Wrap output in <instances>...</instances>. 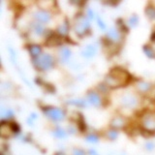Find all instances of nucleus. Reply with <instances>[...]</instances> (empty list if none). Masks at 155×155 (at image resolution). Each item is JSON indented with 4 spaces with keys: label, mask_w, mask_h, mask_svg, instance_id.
I'll return each instance as SVG.
<instances>
[{
    "label": "nucleus",
    "mask_w": 155,
    "mask_h": 155,
    "mask_svg": "<svg viewBox=\"0 0 155 155\" xmlns=\"http://www.w3.org/2000/svg\"><path fill=\"white\" fill-rule=\"evenodd\" d=\"M130 79L131 76L126 70L120 69V68H114L110 71L106 81L109 86L117 87L126 84L130 81Z\"/></svg>",
    "instance_id": "f257e3e1"
},
{
    "label": "nucleus",
    "mask_w": 155,
    "mask_h": 155,
    "mask_svg": "<svg viewBox=\"0 0 155 155\" xmlns=\"http://www.w3.org/2000/svg\"><path fill=\"white\" fill-rule=\"evenodd\" d=\"M33 63L37 69L41 71H46L53 65V58L48 53H43L40 56L34 58Z\"/></svg>",
    "instance_id": "f03ea898"
},
{
    "label": "nucleus",
    "mask_w": 155,
    "mask_h": 155,
    "mask_svg": "<svg viewBox=\"0 0 155 155\" xmlns=\"http://www.w3.org/2000/svg\"><path fill=\"white\" fill-rule=\"evenodd\" d=\"M90 27V24L87 18L85 16H80L76 19V23H75V31L78 35L82 36L88 31V29Z\"/></svg>",
    "instance_id": "7ed1b4c3"
},
{
    "label": "nucleus",
    "mask_w": 155,
    "mask_h": 155,
    "mask_svg": "<svg viewBox=\"0 0 155 155\" xmlns=\"http://www.w3.org/2000/svg\"><path fill=\"white\" fill-rule=\"evenodd\" d=\"M44 113L48 117L54 121H61L65 117L64 110H62L59 108H54V107H47L44 109Z\"/></svg>",
    "instance_id": "20e7f679"
},
{
    "label": "nucleus",
    "mask_w": 155,
    "mask_h": 155,
    "mask_svg": "<svg viewBox=\"0 0 155 155\" xmlns=\"http://www.w3.org/2000/svg\"><path fill=\"white\" fill-rule=\"evenodd\" d=\"M142 128L143 131L149 134L155 133V116L154 115H147L142 120Z\"/></svg>",
    "instance_id": "39448f33"
},
{
    "label": "nucleus",
    "mask_w": 155,
    "mask_h": 155,
    "mask_svg": "<svg viewBox=\"0 0 155 155\" xmlns=\"http://www.w3.org/2000/svg\"><path fill=\"white\" fill-rule=\"evenodd\" d=\"M138 103H139L138 98L132 94H126L121 97V99H120V104L123 107H125V108H128V109L136 108Z\"/></svg>",
    "instance_id": "423d86ee"
},
{
    "label": "nucleus",
    "mask_w": 155,
    "mask_h": 155,
    "mask_svg": "<svg viewBox=\"0 0 155 155\" xmlns=\"http://www.w3.org/2000/svg\"><path fill=\"white\" fill-rule=\"evenodd\" d=\"M34 18H35L38 22H48L51 19V14L47 12V11H44V10H39V11L35 12L34 14Z\"/></svg>",
    "instance_id": "0eeeda50"
},
{
    "label": "nucleus",
    "mask_w": 155,
    "mask_h": 155,
    "mask_svg": "<svg viewBox=\"0 0 155 155\" xmlns=\"http://www.w3.org/2000/svg\"><path fill=\"white\" fill-rule=\"evenodd\" d=\"M87 101L89 102L91 105H93L95 107H99L101 105V98L98 95V93H96L94 91H90L87 94Z\"/></svg>",
    "instance_id": "6e6552de"
},
{
    "label": "nucleus",
    "mask_w": 155,
    "mask_h": 155,
    "mask_svg": "<svg viewBox=\"0 0 155 155\" xmlns=\"http://www.w3.org/2000/svg\"><path fill=\"white\" fill-rule=\"evenodd\" d=\"M107 35H108V38L110 39V40L113 41V42H119L120 41V38H121L120 32L114 27L110 28L108 33H107Z\"/></svg>",
    "instance_id": "1a4fd4ad"
},
{
    "label": "nucleus",
    "mask_w": 155,
    "mask_h": 155,
    "mask_svg": "<svg viewBox=\"0 0 155 155\" xmlns=\"http://www.w3.org/2000/svg\"><path fill=\"white\" fill-rule=\"evenodd\" d=\"M96 52H97V47L95 45H88L84 48V51H81V54L84 57L89 58L94 56L96 54Z\"/></svg>",
    "instance_id": "9d476101"
},
{
    "label": "nucleus",
    "mask_w": 155,
    "mask_h": 155,
    "mask_svg": "<svg viewBox=\"0 0 155 155\" xmlns=\"http://www.w3.org/2000/svg\"><path fill=\"white\" fill-rule=\"evenodd\" d=\"M58 53H59L58 55H59L61 62H67L68 60H69V58L71 57V51L66 47L61 48Z\"/></svg>",
    "instance_id": "9b49d317"
},
{
    "label": "nucleus",
    "mask_w": 155,
    "mask_h": 155,
    "mask_svg": "<svg viewBox=\"0 0 155 155\" xmlns=\"http://www.w3.org/2000/svg\"><path fill=\"white\" fill-rule=\"evenodd\" d=\"M152 85L147 81H140L137 84V88L140 92H143V93H145V92H148L150 89H151Z\"/></svg>",
    "instance_id": "f8f14e48"
},
{
    "label": "nucleus",
    "mask_w": 155,
    "mask_h": 155,
    "mask_svg": "<svg viewBox=\"0 0 155 155\" xmlns=\"http://www.w3.org/2000/svg\"><path fill=\"white\" fill-rule=\"evenodd\" d=\"M110 125L113 128L117 130V129H120L123 127L125 125V121L122 117H120V116H116V117H114L113 120H111Z\"/></svg>",
    "instance_id": "ddd939ff"
},
{
    "label": "nucleus",
    "mask_w": 155,
    "mask_h": 155,
    "mask_svg": "<svg viewBox=\"0 0 155 155\" xmlns=\"http://www.w3.org/2000/svg\"><path fill=\"white\" fill-rule=\"evenodd\" d=\"M29 52H30V54L34 58L40 56L41 55V47L38 45H31L29 47Z\"/></svg>",
    "instance_id": "4468645a"
},
{
    "label": "nucleus",
    "mask_w": 155,
    "mask_h": 155,
    "mask_svg": "<svg viewBox=\"0 0 155 155\" xmlns=\"http://www.w3.org/2000/svg\"><path fill=\"white\" fill-rule=\"evenodd\" d=\"M145 15L147 17L151 19V21H155V7L152 5H148V6L145 8Z\"/></svg>",
    "instance_id": "2eb2a0df"
},
{
    "label": "nucleus",
    "mask_w": 155,
    "mask_h": 155,
    "mask_svg": "<svg viewBox=\"0 0 155 155\" xmlns=\"http://www.w3.org/2000/svg\"><path fill=\"white\" fill-rule=\"evenodd\" d=\"M53 136L57 139H65L67 137V133L64 129L57 127L54 131H53Z\"/></svg>",
    "instance_id": "dca6fc26"
},
{
    "label": "nucleus",
    "mask_w": 155,
    "mask_h": 155,
    "mask_svg": "<svg viewBox=\"0 0 155 155\" xmlns=\"http://www.w3.org/2000/svg\"><path fill=\"white\" fill-rule=\"evenodd\" d=\"M33 31L34 33H36L37 35H42L45 32V28H44V25L40 22H35L33 23Z\"/></svg>",
    "instance_id": "f3484780"
},
{
    "label": "nucleus",
    "mask_w": 155,
    "mask_h": 155,
    "mask_svg": "<svg viewBox=\"0 0 155 155\" xmlns=\"http://www.w3.org/2000/svg\"><path fill=\"white\" fill-rule=\"evenodd\" d=\"M143 51L145 52V54H147L148 57L150 58H155V51L152 47H150L149 45H147L143 47Z\"/></svg>",
    "instance_id": "a211bd4d"
},
{
    "label": "nucleus",
    "mask_w": 155,
    "mask_h": 155,
    "mask_svg": "<svg viewBox=\"0 0 155 155\" xmlns=\"http://www.w3.org/2000/svg\"><path fill=\"white\" fill-rule=\"evenodd\" d=\"M68 30H69V27H68V24L67 23H62L61 25L58 27L57 31L58 33L60 34L62 36H65L68 34Z\"/></svg>",
    "instance_id": "6ab92c4d"
},
{
    "label": "nucleus",
    "mask_w": 155,
    "mask_h": 155,
    "mask_svg": "<svg viewBox=\"0 0 155 155\" xmlns=\"http://www.w3.org/2000/svg\"><path fill=\"white\" fill-rule=\"evenodd\" d=\"M139 23V18L137 15H133V16H131L128 19V24L131 26V27H135L137 26V24Z\"/></svg>",
    "instance_id": "aec40b11"
},
{
    "label": "nucleus",
    "mask_w": 155,
    "mask_h": 155,
    "mask_svg": "<svg viewBox=\"0 0 155 155\" xmlns=\"http://www.w3.org/2000/svg\"><path fill=\"white\" fill-rule=\"evenodd\" d=\"M69 104L71 105H74V106H77V107H85L86 106V102L81 100V99H75V100H70L68 102Z\"/></svg>",
    "instance_id": "412c9836"
},
{
    "label": "nucleus",
    "mask_w": 155,
    "mask_h": 155,
    "mask_svg": "<svg viewBox=\"0 0 155 155\" xmlns=\"http://www.w3.org/2000/svg\"><path fill=\"white\" fill-rule=\"evenodd\" d=\"M107 136H108V138L111 140H114L117 139L118 137V132L116 129H114V130H110L108 131V133H107Z\"/></svg>",
    "instance_id": "4be33fe9"
},
{
    "label": "nucleus",
    "mask_w": 155,
    "mask_h": 155,
    "mask_svg": "<svg viewBox=\"0 0 155 155\" xmlns=\"http://www.w3.org/2000/svg\"><path fill=\"white\" fill-rule=\"evenodd\" d=\"M86 140L88 143H96L99 142V138H98V136L95 135V134H89L86 137Z\"/></svg>",
    "instance_id": "5701e85b"
},
{
    "label": "nucleus",
    "mask_w": 155,
    "mask_h": 155,
    "mask_svg": "<svg viewBox=\"0 0 155 155\" xmlns=\"http://www.w3.org/2000/svg\"><path fill=\"white\" fill-rule=\"evenodd\" d=\"M144 148L145 150H147V151H153L155 149V143L151 142V140H147V142L144 143Z\"/></svg>",
    "instance_id": "b1692460"
},
{
    "label": "nucleus",
    "mask_w": 155,
    "mask_h": 155,
    "mask_svg": "<svg viewBox=\"0 0 155 155\" xmlns=\"http://www.w3.org/2000/svg\"><path fill=\"white\" fill-rule=\"evenodd\" d=\"M73 155H85V152L81 148H75L73 150Z\"/></svg>",
    "instance_id": "393cba45"
},
{
    "label": "nucleus",
    "mask_w": 155,
    "mask_h": 155,
    "mask_svg": "<svg viewBox=\"0 0 155 155\" xmlns=\"http://www.w3.org/2000/svg\"><path fill=\"white\" fill-rule=\"evenodd\" d=\"M97 21H98V24H99V26L102 28V29H106V25H105V23L103 22V21L98 17L97 18Z\"/></svg>",
    "instance_id": "a878e982"
},
{
    "label": "nucleus",
    "mask_w": 155,
    "mask_h": 155,
    "mask_svg": "<svg viewBox=\"0 0 155 155\" xmlns=\"http://www.w3.org/2000/svg\"><path fill=\"white\" fill-rule=\"evenodd\" d=\"M88 153H89V155H99L98 153H97V151L95 149H90Z\"/></svg>",
    "instance_id": "bb28decb"
},
{
    "label": "nucleus",
    "mask_w": 155,
    "mask_h": 155,
    "mask_svg": "<svg viewBox=\"0 0 155 155\" xmlns=\"http://www.w3.org/2000/svg\"><path fill=\"white\" fill-rule=\"evenodd\" d=\"M87 13H88V15H89V18H92L94 17V13L92 12L90 9H88V10H87Z\"/></svg>",
    "instance_id": "cd10ccee"
},
{
    "label": "nucleus",
    "mask_w": 155,
    "mask_h": 155,
    "mask_svg": "<svg viewBox=\"0 0 155 155\" xmlns=\"http://www.w3.org/2000/svg\"><path fill=\"white\" fill-rule=\"evenodd\" d=\"M54 155H65L64 153H62V152H57L56 154H54Z\"/></svg>",
    "instance_id": "c85d7f7f"
},
{
    "label": "nucleus",
    "mask_w": 155,
    "mask_h": 155,
    "mask_svg": "<svg viewBox=\"0 0 155 155\" xmlns=\"http://www.w3.org/2000/svg\"><path fill=\"white\" fill-rule=\"evenodd\" d=\"M152 41L155 43V33H154V36H153V38H152Z\"/></svg>",
    "instance_id": "c756f323"
}]
</instances>
